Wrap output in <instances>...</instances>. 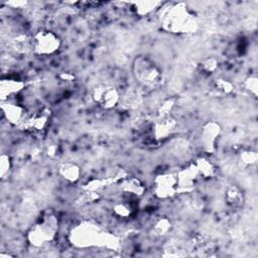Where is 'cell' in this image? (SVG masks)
Wrapping results in <instances>:
<instances>
[{
	"instance_id": "7",
	"label": "cell",
	"mask_w": 258,
	"mask_h": 258,
	"mask_svg": "<svg viewBox=\"0 0 258 258\" xmlns=\"http://www.w3.org/2000/svg\"><path fill=\"white\" fill-rule=\"evenodd\" d=\"M92 97L94 101L104 109L114 108L120 100V94L117 88L108 84L96 86L93 90Z\"/></svg>"
},
{
	"instance_id": "25",
	"label": "cell",
	"mask_w": 258,
	"mask_h": 258,
	"mask_svg": "<svg viewBox=\"0 0 258 258\" xmlns=\"http://www.w3.org/2000/svg\"><path fill=\"white\" fill-rule=\"evenodd\" d=\"M244 88L253 96H257V88H258V79L255 76L248 77L244 82Z\"/></svg>"
},
{
	"instance_id": "18",
	"label": "cell",
	"mask_w": 258,
	"mask_h": 258,
	"mask_svg": "<svg viewBox=\"0 0 258 258\" xmlns=\"http://www.w3.org/2000/svg\"><path fill=\"white\" fill-rule=\"evenodd\" d=\"M134 211H135V208L133 204L128 200L116 203L113 206L114 214L120 218H128L134 213Z\"/></svg>"
},
{
	"instance_id": "11",
	"label": "cell",
	"mask_w": 258,
	"mask_h": 258,
	"mask_svg": "<svg viewBox=\"0 0 258 258\" xmlns=\"http://www.w3.org/2000/svg\"><path fill=\"white\" fill-rule=\"evenodd\" d=\"M175 127H176V121L171 116L159 117L153 123L152 133L155 139L161 140L171 135Z\"/></svg>"
},
{
	"instance_id": "20",
	"label": "cell",
	"mask_w": 258,
	"mask_h": 258,
	"mask_svg": "<svg viewBox=\"0 0 258 258\" xmlns=\"http://www.w3.org/2000/svg\"><path fill=\"white\" fill-rule=\"evenodd\" d=\"M218 67H219V61L217 60V58H215L213 56L206 57V58L202 59L199 63V69L202 72H204L205 74H212V73L216 72Z\"/></svg>"
},
{
	"instance_id": "1",
	"label": "cell",
	"mask_w": 258,
	"mask_h": 258,
	"mask_svg": "<svg viewBox=\"0 0 258 258\" xmlns=\"http://www.w3.org/2000/svg\"><path fill=\"white\" fill-rule=\"evenodd\" d=\"M112 237L99 225L92 222H82L75 226L70 233V241L81 248L93 246H113Z\"/></svg>"
},
{
	"instance_id": "6",
	"label": "cell",
	"mask_w": 258,
	"mask_h": 258,
	"mask_svg": "<svg viewBox=\"0 0 258 258\" xmlns=\"http://www.w3.org/2000/svg\"><path fill=\"white\" fill-rule=\"evenodd\" d=\"M153 192L158 199H169L178 192L175 173H161L153 180Z\"/></svg>"
},
{
	"instance_id": "13",
	"label": "cell",
	"mask_w": 258,
	"mask_h": 258,
	"mask_svg": "<svg viewBox=\"0 0 258 258\" xmlns=\"http://www.w3.org/2000/svg\"><path fill=\"white\" fill-rule=\"evenodd\" d=\"M122 192L131 198H140L145 191V186L137 177H126L120 182Z\"/></svg>"
},
{
	"instance_id": "12",
	"label": "cell",
	"mask_w": 258,
	"mask_h": 258,
	"mask_svg": "<svg viewBox=\"0 0 258 258\" xmlns=\"http://www.w3.org/2000/svg\"><path fill=\"white\" fill-rule=\"evenodd\" d=\"M175 174L177 178L178 191L190 189L196 184L197 179L200 177L194 163L183 169H180Z\"/></svg>"
},
{
	"instance_id": "17",
	"label": "cell",
	"mask_w": 258,
	"mask_h": 258,
	"mask_svg": "<svg viewBox=\"0 0 258 258\" xmlns=\"http://www.w3.org/2000/svg\"><path fill=\"white\" fill-rule=\"evenodd\" d=\"M194 165L199 173L200 176L204 178H210L215 175L216 169L214 164L206 157H199L195 162Z\"/></svg>"
},
{
	"instance_id": "28",
	"label": "cell",
	"mask_w": 258,
	"mask_h": 258,
	"mask_svg": "<svg viewBox=\"0 0 258 258\" xmlns=\"http://www.w3.org/2000/svg\"><path fill=\"white\" fill-rule=\"evenodd\" d=\"M60 77L64 80H68V81H71L72 79H74V77L72 75H69V74H61Z\"/></svg>"
},
{
	"instance_id": "27",
	"label": "cell",
	"mask_w": 258,
	"mask_h": 258,
	"mask_svg": "<svg viewBox=\"0 0 258 258\" xmlns=\"http://www.w3.org/2000/svg\"><path fill=\"white\" fill-rule=\"evenodd\" d=\"M173 106H174L173 100H166V101H164L162 103V105L159 107V110H158L159 117L170 116V112H171Z\"/></svg>"
},
{
	"instance_id": "21",
	"label": "cell",
	"mask_w": 258,
	"mask_h": 258,
	"mask_svg": "<svg viewBox=\"0 0 258 258\" xmlns=\"http://www.w3.org/2000/svg\"><path fill=\"white\" fill-rule=\"evenodd\" d=\"M214 87L218 92H220L221 94H225V95L232 93L234 90L233 84L230 81L223 79V78L216 79L214 81Z\"/></svg>"
},
{
	"instance_id": "4",
	"label": "cell",
	"mask_w": 258,
	"mask_h": 258,
	"mask_svg": "<svg viewBox=\"0 0 258 258\" xmlns=\"http://www.w3.org/2000/svg\"><path fill=\"white\" fill-rule=\"evenodd\" d=\"M135 79L146 86H156L162 81V71L148 56H137L132 64Z\"/></svg>"
},
{
	"instance_id": "14",
	"label": "cell",
	"mask_w": 258,
	"mask_h": 258,
	"mask_svg": "<svg viewBox=\"0 0 258 258\" xmlns=\"http://www.w3.org/2000/svg\"><path fill=\"white\" fill-rule=\"evenodd\" d=\"M59 175L70 182H76L81 176V167L75 162H62L58 167Z\"/></svg>"
},
{
	"instance_id": "23",
	"label": "cell",
	"mask_w": 258,
	"mask_h": 258,
	"mask_svg": "<svg viewBox=\"0 0 258 258\" xmlns=\"http://www.w3.org/2000/svg\"><path fill=\"white\" fill-rule=\"evenodd\" d=\"M106 181L101 178H92L87 181V183L84 185V188L87 194H98L99 189L103 188L105 186Z\"/></svg>"
},
{
	"instance_id": "26",
	"label": "cell",
	"mask_w": 258,
	"mask_h": 258,
	"mask_svg": "<svg viewBox=\"0 0 258 258\" xmlns=\"http://www.w3.org/2000/svg\"><path fill=\"white\" fill-rule=\"evenodd\" d=\"M11 168V160L7 154H2L0 156V175L2 178L8 173Z\"/></svg>"
},
{
	"instance_id": "22",
	"label": "cell",
	"mask_w": 258,
	"mask_h": 258,
	"mask_svg": "<svg viewBox=\"0 0 258 258\" xmlns=\"http://www.w3.org/2000/svg\"><path fill=\"white\" fill-rule=\"evenodd\" d=\"M258 155L254 150H244L240 153V162L243 166H251L257 162Z\"/></svg>"
},
{
	"instance_id": "16",
	"label": "cell",
	"mask_w": 258,
	"mask_h": 258,
	"mask_svg": "<svg viewBox=\"0 0 258 258\" xmlns=\"http://www.w3.org/2000/svg\"><path fill=\"white\" fill-rule=\"evenodd\" d=\"M48 120L49 112L47 110H42L26 120V127L35 131H39L46 127Z\"/></svg>"
},
{
	"instance_id": "10",
	"label": "cell",
	"mask_w": 258,
	"mask_h": 258,
	"mask_svg": "<svg viewBox=\"0 0 258 258\" xmlns=\"http://www.w3.org/2000/svg\"><path fill=\"white\" fill-rule=\"evenodd\" d=\"M24 88V83L21 80L14 78L2 79L0 81V97L1 101L13 100Z\"/></svg>"
},
{
	"instance_id": "8",
	"label": "cell",
	"mask_w": 258,
	"mask_h": 258,
	"mask_svg": "<svg viewBox=\"0 0 258 258\" xmlns=\"http://www.w3.org/2000/svg\"><path fill=\"white\" fill-rule=\"evenodd\" d=\"M221 126L215 121H209L204 124L201 130V144L205 152L213 153L216 150L217 140L221 134Z\"/></svg>"
},
{
	"instance_id": "24",
	"label": "cell",
	"mask_w": 258,
	"mask_h": 258,
	"mask_svg": "<svg viewBox=\"0 0 258 258\" xmlns=\"http://www.w3.org/2000/svg\"><path fill=\"white\" fill-rule=\"evenodd\" d=\"M159 3L158 2H137L135 3L136 5V12L137 14L143 16V15H147L148 13H150Z\"/></svg>"
},
{
	"instance_id": "15",
	"label": "cell",
	"mask_w": 258,
	"mask_h": 258,
	"mask_svg": "<svg viewBox=\"0 0 258 258\" xmlns=\"http://www.w3.org/2000/svg\"><path fill=\"white\" fill-rule=\"evenodd\" d=\"M225 201L227 205L233 209L240 208L244 203L242 190L236 185H229L225 191Z\"/></svg>"
},
{
	"instance_id": "2",
	"label": "cell",
	"mask_w": 258,
	"mask_h": 258,
	"mask_svg": "<svg viewBox=\"0 0 258 258\" xmlns=\"http://www.w3.org/2000/svg\"><path fill=\"white\" fill-rule=\"evenodd\" d=\"M57 228V218L52 213H44L28 230L27 240L32 246L41 247L54 240Z\"/></svg>"
},
{
	"instance_id": "5",
	"label": "cell",
	"mask_w": 258,
	"mask_h": 258,
	"mask_svg": "<svg viewBox=\"0 0 258 258\" xmlns=\"http://www.w3.org/2000/svg\"><path fill=\"white\" fill-rule=\"evenodd\" d=\"M31 48L37 55H50L55 53L60 45V38L50 30L37 31L30 40Z\"/></svg>"
},
{
	"instance_id": "3",
	"label": "cell",
	"mask_w": 258,
	"mask_h": 258,
	"mask_svg": "<svg viewBox=\"0 0 258 258\" xmlns=\"http://www.w3.org/2000/svg\"><path fill=\"white\" fill-rule=\"evenodd\" d=\"M162 26L172 33H191L196 30L197 22L183 5L177 4L166 11L162 18Z\"/></svg>"
},
{
	"instance_id": "19",
	"label": "cell",
	"mask_w": 258,
	"mask_h": 258,
	"mask_svg": "<svg viewBox=\"0 0 258 258\" xmlns=\"http://www.w3.org/2000/svg\"><path fill=\"white\" fill-rule=\"evenodd\" d=\"M171 229V223L166 218L158 219L152 226V231L156 236H164Z\"/></svg>"
},
{
	"instance_id": "9",
	"label": "cell",
	"mask_w": 258,
	"mask_h": 258,
	"mask_svg": "<svg viewBox=\"0 0 258 258\" xmlns=\"http://www.w3.org/2000/svg\"><path fill=\"white\" fill-rule=\"evenodd\" d=\"M1 110L4 117L12 124H19L24 120L25 109L20 104L16 103L14 99L3 101L1 103Z\"/></svg>"
}]
</instances>
